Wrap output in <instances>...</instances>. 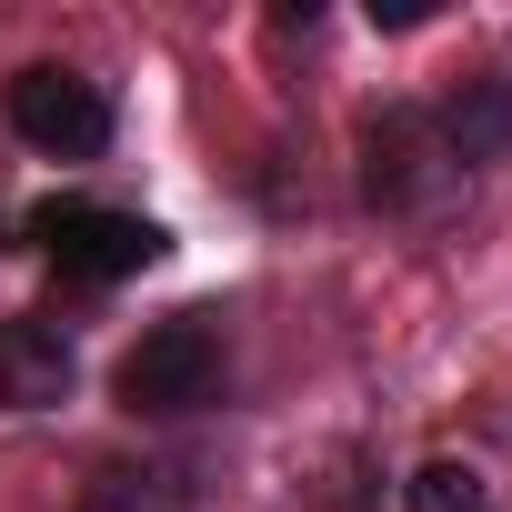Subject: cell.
I'll list each match as a JSON object with an SVG mask.
<instances>
[{
	"label": "cell",
	"mask_w": 512,
	"mask_h": 512,
	"mask_svg": "<svg viewBox=\"0 0 512 512\" xmlns=\"http://www.w3.org/2000/svg\"><path fill=\"white\" fill-rule=\"evenodd\" d=\"M402 502H412V512H482L492 492H482V472H472V462H422V472L402 482Z\"/></svg>",
	"instance_id": "obj_7"
},
{
	"label": "cell",
	"mask_w": 512,
	"mask_h": 512,
	"mask_svg": "<svg viewBox=\"0 0 512 512\" xmlns=\"http://www.w3.org/2000/svg\"><path fill=\"white\" fill-rule=\"evenodd\" d=\"M432 131H442V151H452V171H482V161H512V81L502 71H472L442 111H432Z\"/></svg>",
	"instance_id": "obj_6"
},
{
	"label": "cell",
	"mask_w": 512,
	"mask_h": 512,
	"mask_svg": "<svg viewBox=\"0 0 512 512\" xmlns=\"http://www.w3.org/2000/svg\"><path fill=\"white\" fill-rule=\"evenodd\" d=\"M0 111H11V131H21L31 151H51V161H91V151L111 141V91H101V81H81V71H61V61L11 71Z\"/></svg>",
	"instance_id": "obj_3"
},
{
	"label": "cell",
	"mask_w": 512,
	"mask_h": 512,
	"mask_svg": "<svg viewBox=\"0 0 512 512\" xmlns=\"http://www.w3.org/2000/svg\"><path fill=\"white\" fill-rule=\"evenodd\" d=\"M81 362H71V332L41 322V312H11L0 322V412H51L71 402Z\"/></svg>",
	"instance_id": "obj_5"
},
{
	"label": "cell",
	"mask_w": 512,
	"mask_h": 512,
	"mask_svg": "<svg viewBox=\"0 0 512 512\" xmlns=\"http://www.w3.org/2000/svg\"><path fill=\"white\" fill-rule=\"evenodd\" d=\"M442 181H452V151H442L432 111L422 101H382L362 121V201L372 211H422Z\"/></svg>",
	"instance_id": "obj_4"
},
{
	"label": "cell",
	"mask_w": 512,
	"mask_h": 512,
	"mask_svg": "<svg viewBox=\"0 0 512 512\" xmlns=\"http://www.w3.org/2000/svg\"><path fill=\"white\" fill-rule=\"evenodd\" d=\"M121 412H151V422H171V412H201L211 392H221V332L201 322V312H181V322H151L131 352H121Z\"/></svg>",
	"instance_id": "obj_2"
},
{
	"label": "cell",
	"mask_w": 512,
	"mask_h": 512,
	"mask_svg": "<svg viewBox=\"0 0 512 512\" xmlns=\"http://www.w3.org/2000/svg\"><path fill=\"white\" fill-rule=\"evenodd\" d=\"M31 241H41V262H51L61 282H81V292L131 282V272H151L161 251H171L161 221L111 211V201H41V211H31Z\"/></svg>",
	"instance_id": "obj_1"
}]
</instances>
